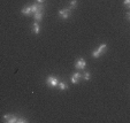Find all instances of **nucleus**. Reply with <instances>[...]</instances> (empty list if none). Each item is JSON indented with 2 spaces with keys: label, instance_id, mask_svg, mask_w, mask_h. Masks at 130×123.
Masks as SVG:
<instances>
[{
  "label": "nucleus",
  "instance_id": "obj_1",
  "mask_svg": "<svg viewBox=\"0 0 130 123\" xmlns=\"http://www.w3.org/2000/svg\"><path fill=\"white\" fill-rule=\"evenodd\" d=\"M60 79L58 77L53 76V75H50L48 77L46 78V85L51 89H54V87H58V84H59Z\"/></svg>",
  "mask_w": 130,
  "mask_h": 123
},
{
  "label": "nucleus",
  "instance_id": "obj_2",
  "mask_svg": "<svg viewBox=\"0 0 130 123\" xmlns=\"http://www.w3.org/2000/svg\"><path fill=\"white\" fill-rule=\"evenodd\" d=\"M4 122L7 123H17V120H19V116L14 115V114H5L3 116Z\"/></svg>",
  "mask_w": 130,
  "mask_h": 123
},
{
  "label": "nucleus",
  "instance_id": "obj_3",
  "mask_svg": "<svg viewBox=\"0 0 130 123\" xmlns=\"http://www.w3.org/2000/svg\"><path fill=\"white\" fill-rule=\"evenodd\" d=\"M71 15V9L69 7L67 8H62V9L59 10V16L61 17L62 20H67V19H69V16Z\"/></svg>",
  "mask_w": 130,
  "mask_h": 123
},
{
  "label": "nucleus",
  "instance_id": "obj_4",
  "mask_svg": "<svg viewBox=\"0 0 130 123\" xmlns=\"http://www.w3.org/2000/svg\"><path fill=\"white\" fill-rule=\"evenodd\" d=\"M85 67H86V61L83 59V58L77 59V61L75 62V68L78 69V70H84Z\"/></svg>",
  "mask_w": 130,
  "mask_h": 123
},
{
  "label": "nucleus",
  "instance_id": "obj_5",
  "mask_svg": "<svg viewBox=\"0 0 130 123\" xmlns=\"http://www.w3.org/2000/svg\"><path fill=\"white\" fill-rule=\"evenodd\" d=\"M83 78V75H82V73H74L73 75H71V77H70V81H71V83L73 84H78L79 83V81Z\"/></svg>",
  "mask_w": 130,
  "mask_h": 123
},
{
  "label": "nucleus",
  "instance_id": "obj_6",
  "mask_svg": "<svg viewBox=\"0 0 130 123\" xmlns=\"http://www.w3.org/2000/svg\"><path fill=\"white\" fill-rule=\"evenodd\" d=\"M43 16H44V10H37L34 14V19L36 22H40L43 20Z\"/></svg>",
  "mask_w": 130,
  "mask_h": 123
},
{
  "label": "nucleus",
  "instance_id": "obj_7",
  "mask_svg": "<svg viewBox=\"0 0 130 123\" xmlns=\"http://www.w3.org/2000/svg\"><path fill=\"white\" fill-rule=\"evenodd\" d=\"M58 87H59V90H61V91H66V90H68V89H69V85L66 83V82H63V81H59Z\"/></svg>",
  "mask_w": 130,
  "mask_h": 123
},
{
  "label": "nucleus",
  "instance_id": "obj_8",
  "mask_svg": "<svg viewBox=\"0 0 130 123\" xmlns=\"http://www.w3.org/2000/svg\"><path fill=\"white\" fill-rule=\"evenodd\" d=\"M32 32L36 34H38L40 32V25H39V22H36L35 21L34 24H32Z\"/></svg>",
  "mask_w": 130,
  "mask_h": 123
},
{
  "label": "nucleus",
  "instance_id": "obj_9",
  "mask_svg": "<svg viewBox=\"0 0 130 123\" xmlns=\"http://www.w3.org/2000/svg\"><path fill=\"white\" fill-rule=\"evenodd\" d=\"M97 51H98L101 55L105 54L106 51H107V45H106V44H100V45H99V47L97 48Z\"/></svg>",
  "mask_w": 130,
  "mask_h": 123
},
{
  "label": "nucleus",
  "instance_id": "obj_10",
  "mask_svg": "<svg viewBox=\"0 0 130 123\" xmlns=\"http://www.w3.org/2000/svg\"><path fill=\"white\" fill-rule=\"evenodd\" d=\"M21 13H22L23 15H25V16L31 15V9H30V6H24V7L21 9Z\"/></svg>",
  "mask_w": 130,
  "mask_h": 123
},
{
  "label": "nucleus",
  "instance_id": "obj_11",
  "mask_svg": "<svg viewBox=\"0 0 130 123\" xmlns=\"http://www.w3.org/2000/svg\"><path fill=\"white\" fill-rule=\"evenodd\" d=\"M76 7H77V0H70V1H69V8L73 10Z\"/></svg>",
  "mask_w": 130,
  "mask_h": 123
},
{
  "label": "nucleus",
  "instance_id": "obj_12",
  "mask_svg": "<svg viewBox=\"0 0 130 123\" xmlns=\"http://www.w3.org/2000/svg\"><path fill=\"white\" fill-rule=\"evenodd\" d=\"M91 54H92V57H93L94 59H99V58L101 57V54H100V53H99L98 51H97V48H96V49H93V51H92V53H91Z\"/></svg>",
  "mask_w": 130,
  "mask_h": 123
},
{
  "label": "nucleus",
  "instance_id": "obj_13",
  "mask_svg": "<svg viewBox=\"0 0 130 123\" xmlns=\"http://www.w3.org/2000/svg\"><path fill=\"white\" fill-rule=\"evenodd\" d=\"M82 75H83V78L85 79V81H89V79L91 78V74L89 72H85L84 74H82Z\"/></svg>",
  "mask_w": 130,
  "mask_h": 123
},
{
  "label": "nucleus",
  "instance_id": "obj_14",
  "mask_svg": "<svg viewBox=\"0 0 130 123\" xmlns=\"http://www.w3.org/2000/svg\"><path fill=\"white\" fill-rule=\"evenodd\" d=\"M123 4H124V6L127 8H130V0H124V1H123Z\"/></svg>",
  "mask_w": 130,
  "mask_h": 123
},
{
  "label": "nucleus",
  "instance_id": "obj_15",
  "mask_svg": "<svg viewBox=\"0 0 130 123\" xmlns=\"http://www.w3.org/2000/svg\"><path fill=\"white\" fill-rule=\"evenodd\" d=\"M125 17H127V20H130V19H129V17H130V13H129V12L125 14Z\"/></svg>",
  "mask_w": 130,
  "mask_h": 123
},
{
  "label": "nucleus",
  "instance_id": "obj_16",
  "mask_svg": "<svg viewBox=\"0 0 130 123\" xmlns=\"http://www.w3.org/2000/svg\"><path fill=\"white\" fill-rule=\"evenodd\" d=\"M37 1V4H43L44 3V0H36Z\"/></svg>",
  "mask_w": 130,
  "mask_h": 123
}]
</instances>
